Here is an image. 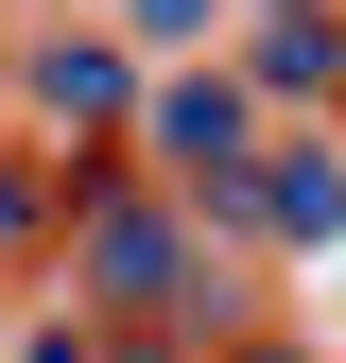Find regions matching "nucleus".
<instances>
[{
	"label": "nucleus",
	"mask_w": 346,
	"mask_h": 363,
	"mask_svg": "<svg viewBox=\"0 0 346 363\" xmlns=\"http://www.w3.org/2000/svg\"><path fill=\"white\" fill-rule=\"evenodd\" d=\"M208 225H260L277 259H346V139H329V121H277V139L225 173Z\"/></svg>",
	"instance_id": "obj_1"
},
{
	"label": "nucleus",
	"mask_w": 346,
	"mask_h": 363,
	"mask_svg": "<svg viewBox=\"0 0 346 363\" xmlns=\"http://www.w3.org/2000/svg\"><path fill=\"white\" fill-rule=\"evenodd\" d=\"M225 69L260 121H329L346 104V0H242L225 18Z\"/></svg>",
	"instance_id": "obj_2"
},
{
	"label": "nucleus",
	"mask_w": 346,
	"mask_h": 363,
	"mask_svg": "<svg viewBox=\"0 0 346 363\" xmlns=\"http://www.w3.org/2000/svg\"><path fill=\"white\" fill-rule=\"evenodd\" d=\"M139 139H156V173H191V191L225 208V173H242L260 139H277V121L242 104V69H208V52H173V69L139 86Z\"/></svg>",
	"instance_id": "obj_3"
},
{
	"label": "nucleus",
	"mask_w": 346,
	"mask_h": 363,
	"mask_svg": "<svg viewBox=\"0 0 346 363\" xmlns=\"http://www.w3.org/2000/svg\"><path fill=\"white\" fill-rule=\"evenodd\" d=\"M35 121H52V139L139 121V52H121V35H35Z\"/></svg>",
	"instance_id": "obj_4"
},
{
	"label": "nucleus",
	"mask_w": 346,
	"mask_h": 363,
	"mask_svg": "<svg viewBox=\"0 0 346 363\" xmlns=\"http://www.w3.org/2000/svg\"><path fill=\"white\" fill-rule=\"evenodd\" d=\"M173 259H191V242H173L156 208H86V294H104V311H173Z\"/></svg>",
	"instance_id": "obj_5"
},
{
	"label": "nucleus",
	"mask_w": 346,
	"mask_h": 363,
	"mask_svg": "<svg viewBox=\"0 0 346 363\" xmlns=\"http://www.w3.org/2000/svg\"><path fill=\"white\" fill-rule=\"evenodd\" d=\"M242 0H121V52H208Z\"/></svg>",
	"instance_id": "obj_6"
},
{
	"label": "nucleus",
	"mask_w": 346,
	"mask_h": 363,
	"mask_svg": "<svg viewBox=\"0 0 346 363\" xmlns=\"http://www.w3.org/2000/svg\"><path fill=\"white\" fill-rule=\"evenodd\" d=\"M35 242V156H0V259Z\"/></svg>",
	"instance_id": "obj_7"
},
{
	"label": "nucleus",
	"mask_w": 346,
	"mask_h": 363,
	"mask_svg": "<svg viewBox=\"0 0 346 363\" xmlns=\"http://www.w3.org/2000/svg\"><path fill=\"white\" fill-rule=\"evenodd\" d=\"M18 363H86V329H35V346H18Z\"/></svg>",
	"instance_id": "obj_8"
},
{
	"label": "nucleus",
	"mask_w": 346,
	"mask_h": 363,
	"mask_svg": "<svg viewBox=\"0 0 346 363\" xmlns=\"http://www.w3.org/2000/svg\"><path fill=\"white\" fill-rule=\"evenodd\" d=\"M225 363H312V346H225Z\"/></svg>",
	"instance_id": "obj_9"
},
{
	"label": "nucleus",
	"mask_w": 346,
	"mask_h": 363,
	"mask_svg": "<svg viewBox=\"0 0 346 363\" xmlns=\"http://www.w3.org/2000/svg\"><path fill=\"white\" fill-rule=\"evenodd\" d=\"M329 139H346V104H329Z\"/></svg>",
	"instance_id": "obj_10"
}]
</instances>
